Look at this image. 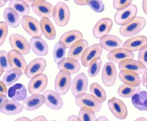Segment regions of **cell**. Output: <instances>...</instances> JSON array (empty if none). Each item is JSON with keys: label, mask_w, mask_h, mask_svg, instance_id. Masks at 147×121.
Masks as SVG:
<instances>
[{"label": "cell", "mask_w": 147, "mask_h": 121, "mask_svg": "<svg viewBox=\"0 0 147 121\" xmlns=\"http://www.w3.org/2000/svg\"><path fill=\"white\" fill-rule=\"evenodd\" d=\"M67 121H80L81 120L78 116H76L75 115H71L69 116V118L67 119Z\"/></svg>", "instance_id": "c3c4849f"}, {"label": "cell", "mask_w": 147, "mask_h": 121, "mask_svg": "<svg viewBox=\"0 0 147 121\" xmlns=\"http://www.w3.org/2000/svg\"><path fill=\"white\" fill-rule=\"evenodd\" d=\"M146 89H147V85H146Z\"/></svg>", "instance_id": "6125c7cd"}, {"label": "cell", "mask_w": 147, "mask_h": 121, "mask_svg": "<svg viewBox=\"0 0 147 121\" xmlns=\"http://www.w3.org/2000/svg\"><path fill=\"white\" fill-rule=\"evenodd\" d=\"M117 77V71L114 63L107 62L102 70V79L103 84L106 87H111L115 84Z\"/></svg>", "instance_id": "30bf717a"}, {"label": "cell", "mask_w": 147, "mask_h": 121, "mask_svg": "<svg viewBox=\"0 0 147 121\" xmlns=\"http://www.w3.org/2000/svg\"><path fill=\"white\" fill-rule=\"evenodd\" d=\"M45 101V98L44 95L33 94L23 100L22 105L23 109L26 111H34L43 106Z\"/></svg>", "instance_id": "e0dca14e"}, {"label": "cell", "mask_w": 147, "mask_h": 121, "mask_svg": "<svg viewBox=\"0 0 147 121\" xmlns=\"http://www.w3.org/2000/svg\"><path fill=\"white\" fill-rule=\"evenodd\" d=\"M3 72H4V70L0 66V77H1Z\"/></svg>", "instance_id": "680465c9"}, {"label": "cell", "mask_w": 147, "mask_h": 121, "mask_svg": "<svg viewBox=\"0 0 147 121\" xmlns=\"http://www.w3.org/2000/svg\"><path fill=\"white\" fill-rule=\"evenodd\" d=\"M118 67L120 71L129 70L136 73L139 75L143 73L146 68L142 62L134 59H126L121 61L119 63Z\"/></svg>", "instance_id": "cb8c5ba5"}, {"label": "cell", "mask_w": 147, "mask_h": 121, "mask_svg": "<svg viewBox=\"0 0 147 121\" xmlns=\"http://www.w3.org/2000/svg\"><path fill=\"white\" fill-rule=\"evenodd\" d=\"M4 1H5V2H7L10 1L11 0H3Z\"/></svg>", "instance_id": "91938a15"}, {"label": "cell", "mask_w": 147, "mask_h": 121, "mask_svg": "<svg viewBox=\"0 0 147 121\" xmlns=\"http://www.w3.org/2000/svg\"><path fill=\"white\" fill-rule=\"evenodd\" d=\"M88 86L87 76L84 73H80L74 78L71 83V93L74 97H76L79 94L86 93Z\"/></svg>", "instance_id": "9a60e30c"}, {"label": "cell", "mask_w": 147, "mask_h": 121, "mask_svg": "<svg viewBox=\"0 0 147 121\" xmlns=\"http://www.w3.org/2000/svg\"><path fill=\"white\" fill-rule=\"evenodd\" d=\"M23 106L19 102L7 99L0 105V112L7 115H15L21 113Z\"/></svg>", "instance_id": "7402d4cb"}, {"label": "cell", "mask_w": 147, "mask_h": 121, "mask_svg": "<svg viewBox=\"0 0 147 121\" xmlns=\"http://www.w3.org/2000/svg\"><path fill=\"white\" fill-rule=\"evenodd\" d=\"M3 17L8 26L12 28H17L20 24V15L12 8H7L3 11Z\"/></svg>", "instance_id": "4dcf8cb0"}, {"label": "cell", "mask_w": 147, "mask_h": 121, "mask_svg": "<svg viewBox=\"0 0 147 121\" xmlns=\"http://www.w3.org/2000/svg\"><path fill=\"white\" fill-rule=\"evenodd\" d=\"M132 104L135 108L140 111H147V91H139L131 98Z\"/></svg>", "instance_id": "1f68e13d"}, {"label": "cell", "mask_w": 147, "mask_h": 121, "mask_svg": "<svg viewBox=\"0 0 147 121\" xmlns=\"http://www.w3.org/2000/svg\"><path fill=\"white\" fill-rule=\"evenodd\" d=\"M65 1H70V0H64Z\"/></svg>", "instance_id": "94428289"}, {"label": "cell", "mask_w": 147, "mask_h": 121, "mask_svg": "<svg viewBox=\"0 0 147 121\" xmlns=\"http://www.w3.org/2000/svg\"><path fill=\"white\" fill-rule=\"evenodd\" d=\"M8 32V26L5 22H0V46L6 40Z\"/></svg>", "instance_id": "b9f144b4"}, {"label": "cell", "mask_w": 147, "mask_h": 121, "mask_svg": "<svg viewBox=\"0 0 147 121\" xmlns=\"http://www.w3.org/2000/svg\"><path fill=\"white\" fill-rule=\"evenodd\" d=\"M7 85L3 83L2 81L0 80V94L7 95Z\"/></svg>", "instance_id": "f6af8a7d"}, {"label": "cell", "mask_w": 147, "mask_h": 121, "mask_svg": "<svg viewBox=\"0 0 147 121\" xmlns=\"http://www.w3.org/2000/svg\"><path fill=\"white\" fill-rule=\"evenodd\" d=\"M32 121H47V119H46L45 116H37L35 117L34 119H33Z\"/></svg>", "instance_id": "f907efd6"}, {"label": "cell", "mask_w": 147, "mask_h": 121, "mask_svg": "<svg viewBox=\"0 0 147 121\" xmlns=\"http://www.w3.org/2000/svg\"><path fill=\"white\" fill-rule=\"evenodd\" d=\"M40 24L42 34L47 39L51 40L55 39L56 29L50 19L47 17H42L40 21Z\"/></svg>", "instance_id": "f1b7e54d"}, {"label": "cell", "mask_w": 147, "mask_h": 121, "mask_svg": "<svg viewBox=\"0 0 147 121\" xmlns=\"http://www.w3.org/2000/svg\"><path fill=\"white\" fill-rule=\"evenodd\" d=\"M146 24V21L145 18L137 16L127 25L121 26L119 32L123 37H132L140 32L145 28Z\"/></svg>", "instance_id": "277c9868"}, {"label": "cell", "mask_w": 147, "mask_h": 121, "mask_svg": "<svg viewBox=\"0 0 147 121\" xmlns=\"http://www.w3.org/2000/svg\"><path fill=\"white\" fill-rule=\"evenodd\" d=\"M134 57V52L123 47L113 50L109 52L107 55L108 60L115 64H118L126 59H133Z\"/></svg>", "instance_id": "ffe728a7"}, {"label": "cell", "mask_w": 147, "mask_h": 121, "mask_svg": "<svg viewBox=\"0 0 147 121\" xmlns=\"http://www.w3.org/2000/svg\"><path fill=\"white\" fill-rule=\"evenodd\" d=\"M90 92L91 95L98 98L102 103L104 102L107 98V95L104 89L96 83L91 85L90 87Z\"/></svg>", "instance_id": "d590c367"}, {"label": "cell", "mask_w": 147, "mask_h": 121, "mask_svg": "<svg viewBox=\"0 0 147 121\" xmlns=\"http://www.w3.org/2000/svg\"><path fill=\"white\" fill-rule=\"evenodd\" d=\"M137 13L138 8L136 5L131 4L125 9L117 11L114 16V20L117 25L125 26L135 19Z\"/></svg>", "instance_id": "5b68a950"}, {"label": "cell", "mask_w": 147, "mask_h": 121, "mask_svg": "<svg viewBox=\"0 0 147 121\" xmlns=\"http://www.w3.org/2000/svg\"><path fill=\"white\" fill-rule=\"evenodd\" d=\"M108 107L113 115L118 120H124L127 116V106L123 101L115 97H112L108 102Z\"/></svg>", "instance_id": "52a82bcc"}, {"label": "cell", "mask_w": 147, "mask_h": 121, "mask_svg": "<svg viewBox=\"0 0 147 121\" xmlns=\"http://www.w3.org/2000/svg\"><path fill=\"white\" fill-rule=\"evenodd\" d=\"M9 43L13 50L20 52L23 55H26L30 52L29 43L25 37L18 34H12L9 37Z\"/></svg>", "instance_id": "9c48e42d"}, {"label": "cell", "mask_w": 147, "mask_h": 121, "mask_svg": "<svg viewBox=\"0 0 147 121\" xmlns=\"http://www.w3.org/2000/svg\"><path fill=\"white\" fill-rule=\"evenodd\" d=\"M88 0H73L74 2L76 5L79 6H86L87 5V1Z\"/></svg>", "instance_id": "7dc6e473"}, {"label": "cell", "mask_w": 147, "mask_h": 121, "mask_svg": "<svg viewBox=\"0 0 147 121\" xmlns=\"http://www.w3.org/2000/svg\"><path fill=\"white\" fill-rule=\"evenodd\" d=\"M96 121H109V119L105 116H100L99 118L96 119Z\"/></svg>", "instance_id": "db71d44e"}, {"label": "cell", "mask_w": 147, "mask_h": 121, "mask_svg": "<svg viewBox=\"0 0 147 121\" xmlns=\"http://www.w3.org/2000/svg\"><path fill=\"white\" fill-rule=\"evenodd\" d=\"M15 121H32L29 118L26 117H22L21 118H18Z\"/></svg>", "instance_id": "f5cc1de1"}, {"label": "cell", "mask_w": 147, "mask_h": 121, "mask_svg": "<svg viewBox=\"0 0 147 121\" xmlns=\"http://www.w3.org/2000/svg\"><path fill=\"white\" fill-rule=\"evenodd\" d=\"M0 66L5 73L11 69L8 60V53L5 51H0Z\"/></svg>", "instance_id": "60d3db41"}, {"label": "cell", "mask_w": 147, "mask_h": 121, "mask_svg": "<svg viewBox=\"0 0 147 121\" xmlns=\"http://www.w3.org/2000/svg\"><path fill=\"white\" fill-rule=\"evenodd\" d=\"M53 17L59 26H66L70 19V11L68 5L63 2L57 3L54 7Z\"/></svg>", "instance_id": "6da1fadb"}, {"label": "cell", "mask_w": 147, "mask_h": 121, "mask_svg": "<svg viewBox=\"0 0 147 121\" xmlns=\"http://www.w3.org/2000/svg\"><path fill=\"white\" fill-rule=\"evenodd\" d=\"M45 97V104L51 109L59 110L62 108L63 102L59 94L51 90H47L43 92Z\"/></svg>", "instance_id": "5bb4252c"}, {"label": "cell", "mask_w": 147, "mask_h": 121, "mask_svg": "<svg viewBox=\"0 0 147 121\" xmlns=\"http://www.w3.org/2000/svg\"><path fill=\"white\" fill-rule=\"evenodd\" d=\"M103 49L99 44H95L88 46L83 53L81 57V64L84 67H87L90 62L94 58L101 57Z\"/></svg>", "instance_id": "2e32d148"}, {"label": "cell", "mask_w": 147, "mask_h": 121, "mask_svg": "<svg viewBox=\"0 0 147 121\" xmlns=\"http://www.w3.org/2000/svg\"><path fill=\"white\" fill-rule=\"evenodd\" d=\"M87 4L96 13H102L105 8L104 3L102 0H88Z\"/></svg>", "instance_id": "ab89813d"}, {"label": "cell", "mask_w": 147, "mask_h": 121, "mask_svg": "<svg viewBox=\"0 0 147 121\" xmlns=\"http://www.w3.org/2000/svg\"><path fill=\"white\" fill-rule=\"evenodd\" d=\"M147 44V37L143 35L134 36L127 40L123 47L132 52L140 50L142 47Z\"/></svg>", "instance_id": "d4e9b609"}, {"label": "cell", "mask_w": 147, "mask_h": 121, "mask_svg": "<svg viewBox=\"0 0 147 121\" xmlns=\"http://www.w3.org/2000/svg\"><path fill=\"white\" fill-rule=\"evenodd\" d=\"M66 49L65 44L60 40L56 44L53 51V58L55 63L57 64L65 57Z\"/></svg>", "instance_id": "8d00e7d4"}, {"label": "cell", "mask_w": 147, "mask_h": 121, "mask_svg": "<svg viewBox=\"0 0 147 121\" xmlns=\"http://www.w3.org/2000/svg\"><path fill=\"white\" fill-rule=\"evenodd\" d=\"M138 54V60L147 67V44L142 47Z\"/></svg>", "instance_id": "ee69618b"}, {"label": "cell", "mask_w": 147, "mask_h": 121, "mask_svg": "<svg viewBox=\"0 0 147 121\" xmlns=\"http://www.w3.org/2000/svg\"><path fill=\"white\" fill-rule=\"evenodd\" d=\"M71 85V74L65 69L59 70L54 83L55 91L60 95H63L67 94Z\"/></svg>", "instance_id": "7a4b0ae2"}, {"label": "cell", "mask_w": 147, "mask_h": 121, "mask_svg": "<svg viewBox=\"0 0 147 121\" xmlns=\"http://www.w3.org/2000/svg\"><path fill=\"white\" fill-rule=\"evenodd\" d=\"M24 1H26L29 5H31L32 3H33L34 2L36 1H41V0H24ZM44 1H46V0H44Z\"/></svg>", "instance_id": "11a10c76"}, {"label": "cell", "mask_w": 147, "mask_h": 121, "mask_svg": "<svg viewBox=\"0 0 147 121\" xmlns=\"http://www.w3.org/2000/svg\"><path fill=\"white\" fill-rule=\"evenodd\" d=\"M7 99V97L6 95L0 94V105L2 103L4 100Z\"/></svg>", "instance_id": "816d5d0a"}, {"label": "cell", "mask_w": 147, "mask_h": 121, "mask_svg": "<svg viewBox=\"0 0 147 121\" xmlns=\"http://www.w3.org/2000/svg\"><path fill=\"white\" fill-rule=\"evenodd\" d=\"M78 117L81 121H96V119L94 111L90 108L86 107L80 108Z\"/></svg>", "instance_id": "f35d334b"}, {"label": "cell", "mask_w": 147, "mask_h": 121, "mask_svg": "<svg viewBox=\"0 0 147 121\" xmlns=\"http://www.w3.org/2000/svg\"><path fill=\"white\" fill-rule=\"evenodd\" d=\"M8 96L11 100L16 102L23 101L27 97V90L22 84L17 83L9 89Z\"/></svg>", "instance_id": "484cf974"}, {"label": "cell", "mask_w": 147, "mask_h": 121, "mask_svg": "<svg viewBox=\"0 0 147 121\" xmlns=\"http://www.w3.org/2000/svg\"><path fill=\"white\" fill-rule=\"evenodd\" d=\"M30 48L37 56H45L49 51V47L47 42L40 37H33L29 41Z\"/></svg>", "instance_id": "44dd1931"}, {"label": "cell", "mask_w": 147, "mask_h": 121, "mask_svg": "<svg viewBox=\"0 0 147 121\" xmlns=\"http://www.w3.org/2000/svg\"><path fill=\"white\" fill-rule=\"evenodd\" d=\"M76 104L79 108L88 107L95 113L99 112L102 108V103L96 97L91 94L84 93L75 97Z\"/></svg>", "instance_id": "3957f363"}, {"label": "cell", "mask_w": 147, "mask_h": 121, "mask_svg": "<svg viewBox=\"0 0 147 121\" xmlns=\"http://www.w3.org/2000/svg\"><path fill=\"white\" fill-rule=\"evenodd\" d=\"M48 78L46 75L41 73L31 78L28 85L30 94H40L45 90L48 84Z\"/></svg>", "instance_id": "ba28073f"}, {"label": "cell", "mask_w": 147, "mask_h": 121, "mask_svg": "<svg viewBox=\"0 0 147 121\" xmlns=\"http://www.w3.org/2000/svg\"><path fill=\"white\" fill-rule=\"evenodd\" d=\"M99 44L103 49L108 52L122 48L123 46L122 41L118 37L110 34H107L100 38Z\"/></svg>", "instance_id": "d6986e66"}, {"label": "cell", "mask_w": 147, "mask_h": 121, "mask_svg": "<svg viewBox=\"0 0 147 121\" xmlns=\"http://www.w3.org/2000/svg\"><path fill=\"white\" fill-rule=\"evenodd\" d=\"M133 0H114L113 6L117 11L123 10L131 4Z\"/></svg>", "instance_id": "7bdbcfd3"}, {"label": "cell", "mask_w": 147, "mask_h": 121, "mask_svg": "<svg viewBox=\"0 0 147 121\" xmlns=\"http://www.w3.org/2000/svg\"><path fill=\"white\" fill-rule=\"evenodd\" d=\"M59 70L62 69L68 71L71 74H74L78 72L81 66L78 61L71 57L64 58L57 63Z\"/></svg>", "instance_id": "4316f807"}, {"label": "cell", "mask_w": 147, "mask_h": 121, "mask_svg": "<svg viewBox=\"0 0 147 121\" xmlns=\"http://www.w3.org/2000/svg\"><path fill=\"white\" fill-rule=\"evenodd\" d=\"M83 39L82 33L78 30H71L65 33L61 36L59 40L62 41L69 49L74 43Z\"/></svg>", "instance_id": "f546056e"}, {"label": "cell", "mask_w": 147, "mask_h": 121, "mask_svg": "<svg viewBox=\"0 0 147 121\" xmlns=\"http://www.w3.org/2000/svg\"><path fill=\"white\" fill-rule=\"evenodd\" d=\"M89 46L88 41L82 39L74 43L69 48L68 57H71L79 61L81 59L86 49Z\"/></svg>", "instance_id": "83f0119b"}, {"label": "cell", "mask_w": 147, "mask_h": 121, "mask_svg": "<svg viewBox=\"0 0 147 121\" xmlns=\"http://www.w3.org/2000/svg\"><path fill=\"white\" fill-rule=\"evenodd\" d=\"M140 89L141 87L140 85L132 86L123 84L118 88L117 93L121 97L130 98L132 97L135 94L139 92Z\"/></svg>", "instance_id": "e575fe53"}, {"label": "cell", "mask_w": 147, "mask_h": 121, "mask_svg": "<svg viewBox=\"0 0 147 121\" xmlns=\"http://www.w3.org/2000/svg\"><path fill=\"white\" fill-rule=\"evenodd\" d=\"M46 67L45 59L42 58H35L27 65L24 74L27 77L31 79L38 74L42 73Z\"/></svg>", "instance_id": "7c38bea8"}, {"label": "cell", "mask_w": 147, "mask_h": 121, "mask_svg": "<svg viewBox=\"0 0 147 121\" xmlns=\"http://www.w3.org/2000/svg\"><path fill=\"white\" fill-rule=\"evenodd\" d=\"M33 12L40 17H53L54 6L46 1L41 0L36 1L31 5Z\"/></svg>", "instance_id": "8fae6325"}, {"label": "cell", "mask_w": 147, "mask_h": 121, "mask_svg": "<svg viewBox=\"0 0 147 121\" xmlns=\"http://www.w3.org/2000/svg\"><path fill=\"white\" fill-rule=\"evenodd\" d=\"M9 6L14 9L20 16L27 15L30 13V5L24 0H11Z\"/></svg>", "instance_id": "d6a6232c"}, {"label": "cell", "mask_w": 147, "mask_h": 121, "mask_svg": "<svg viewBox=\"0 0 147 121\" xmlns=\"http://www.w3.org/2000/svg\"><path fill=\"white\" fill-rule=\"evenodd\" d=\"M142 9H143V12L147 15V0H143Z\"/></svg>", "instance_id": "681fc988"}, {"label": "cell", "mask_w": 147, "mask_h": 121, "mask_svg": "<svg viewBox=\"0 0 147 121\" xmlns=\"http://www.w3.org/2000/svg\"><path fill=\"white\" fill-rule=\"evenodd\" d=\"M8 60L11 68H17L25 73L27 63L23 55L14 50H12L8 52Z\"/></svg>", "instance_id": "ac0fdd59"}, {"label": "cell", "mask_w": 147, "mask_h": 121, "mask_svg": "<svg viewBox=\"0 0 147 121\" xmlns=\"http://www.w3.org/2000/svg\"><path fill=\"white\" fill-rule=\"evenodd\" d=\"M6 3L3 0H0V8L3 7L6 4Z\"/></svg>", "instance_id": "6f0895ef"}, {"label": "cell", "mask_w": 147, "mask_h": 121, "mask_svg": "<svg viewBox=\"0 0 147 121\" xmlns=\"http://www.w3.org/2000/svg\"><path fill=\"white\" fill-rule=\"evenodd\" d=\"M135 121H147V119L145 117H139V118H137L136 120H135Z\"/></svg>", "instance_id": "9f6ffc18"}, {"label": "cell", "mask_w": 147, "mask_h": 121, "mask_svg": "<svg viewBox=\"0 0 147 121\" xmlns=\"http://www.w3.org/2000/svg\"><path fill=\"white\" fill-rule=\"evenodd\" d=\"M141 83L143 86L146 87L147 85V67L143 72L141 79Z\"/></svg>", "instance_id": "bcb514c9"}, {"label": "cell", "mask_w": 147, "mask_h": 121, "mask_svg": "<svg viewBox=\"0 0 147 121\" xmlns=\"http://www.w3.org/2000/svg\"><path fill=\"white\" fill-rule=\"evenodd\" d=\"M22 75V72L20 69L11 68L6 72L2 81L7 86H10L17 82Z\"/></svg>", "instance_id": "836d02e7"}, {"label": "cell", "mask_w": 147, "mask_h": 121, "mask_svg": "<svg viewBox=\"0 0 147 121\" xmlns=\"http://www.w3.org/2000/svg\"><path fill=\"white\" fill-rule=\"evenodd\" d=\"M139 74L129 70H123L120 71L118 74L120 80L124 84L132 86L140 85L141 79Z\"/></svg>", "instance_id": "603a6c76"}, {"label": "cell", "mask_w": 147, "mask_h": 121, "mask_svg": "<svg viewBox=\"0 0 147 121\" xmlns=\"http://www.w3.org/2000/svg\"><path fill=\"white\" fill-rule=\"evenodd\" d=\"M21 24L25 31L32 37L43 35L40 24L38 20L29 15H25L22 18Z\"/></svg>", "instance_id": "8992f818"}, {"label": "cell", "mask_w": 147, "mask_h": 121, "mask_svg": "<svg viewBox=\"0 0 147 121\" xmlns=\"http://www.w3.org/2000/svg\"><path fill=\"white\" fill-rule=\"evenodd\" d=\"M113 25V21L110 18L100 19L95 24L92 29V34L94 38L97 39H99L103 36L109 34Z\"/></svg>", "instance_id": "4fadbf2b"}, {"label": "cell", "mask_w": 147, "mask_h": 121, "mask_svg": "<svg viewBox=\"0 0 147 121\" xmlns=\"http://www.w3.org/2000/svg\"><path fill=\"white\" fill-rule=\"evenodd\" d=\"M102 64V61L100 57L92 60L88 66V74L89 77H93L96 76L101 70Z\"/></svg>", "instance_id": "74e56055"}]
</instances>
